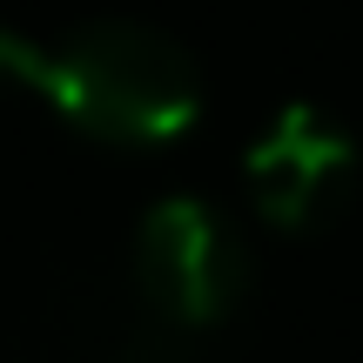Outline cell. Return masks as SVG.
I'll return each mask as SVG.
<instances>
[{"instance_id": "6da1fadb", "label": "cell", "mask_w": 363, "mask_h": 363, "mask_svg": "<svg viewBox=\"0 0 363 363\" xmlns=\"http://www.w3.org/2000/svg\"><path fill=\"white\" fill-rule=\"evenodd\" d=\"M0 88L34 94L101 142H175L202 115V67L175 34L142 21H88L61 48L0 27Z\"/></svg>"}, {"instance_id": "7a4b0ae2", "label": "cell", "mask_w": 363, "mask_h": 363, "mask_svg": "<svg viewBox=\"0 0 363 363\" xmlns=\"http://www.w3.org/2000/svg\"><path fill=\"white\" fill-rule=\"evenodd\" d=\"M135 283L148 310L182 330H208L242 303L249 289V249L229 229V216L195 195H169L142 216L135 235Z\"/></svg>"}, {"instance_id": "3957f363", "label": "cell", "mask_w": 363, "mask_h": 363, "mask_svg": "<svg viewBox=\"0 0 363 363\" xmlns=\"http://www.w3.org/2000/svg\"><path fill=\"white\" fill-rule=\"evenodd\" d=\"M242 182L256 195L262 222L276 229H316L350 202L357 182V142L323 115V108H283L269 128L249 142Z\"/></svg>"}]
</instances>
